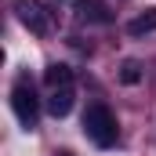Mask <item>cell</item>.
I'll use <instances>...</instances> for the list:
<instances>
[{
	"label": "cell",
	"mask_w": 156,
	"mask_h": 156,
	"mask_svg": "<svg viewBox=\"0 0 156 156\" xmlns=\"http://www.w3.org/2000/svg\"><path fill=\"white\" fill-rule=\"evenodd\" d=\"M83 131H87V138H91L98 149L116 145V138H120L116 116L109 113V105H87V113H83Z\"/></svg>",
	"instance_id": "6da1fadb"
},
{
	"label": "cell",
	"mask_w": 156,
	"mask_h": 156,
	"mask_svg": "<svg viewBox=\"0 0 156 156\" xmlns=\"http://www.w3.org/2000/svg\"><path fill=\"white\" fill-rule=\"evenodd\" d=\"M11 109H15V116L22 120L26 127H37L40 102H37V91H33L29 80H18V83H15V91H11Z\"/></svg>",
	"instance_id": "7a4b0ae2"
},
{
	"label": "cell",
	"mask_w": 156,
	"mask_h": 156,
	"mask_svg": "<svg viewBox=\"0 0 156 156\" xmlns=\"http://www.w3.org/2000/svg\"><path fill=\"white\" fill-rule=\"evenodd\" d=\"M15 11H18V22H22L29 33L44 37V33L51 29V15L44 11V4H40V0H15Z\"/></svg>",
	"instance_id": "3957f363"
},
{
	"label": "cell",
	"mask_w": 156,
	"mask_h": 156,
	"mask_svg": "<svg viewBox=\"0 0 156 156\" xmlns=\"http://www.w3.org/2000/svg\"><path fill=\"white\" fill-rule=\"evenodd\" d=\"M44 80H47L51 91H58V87H73V69H69L66 62H51V66L44 69Z\"/></svg>",
	"instance_id": "277c9868"
},
{
	"label": "cell",
	"mask_w": 156,
	"mask_h": 156,
	"mask_svg": "<svg viewBox=\"0 0 156 156\" xmlns=\"http://www.w3.org/2000/svg\"><path fill=\"white\" fill-rule=\"evenodd\" d=\"M69 109H73V87H58V91H51V98H47V113H51V116H69Z\"/></svg>",
	"instance_id": "5b68a950"
},
{
	"label": "cell",
	"mask_w": 156,
	"mask_h": 156,
	"mask_svg": "<svg viewBox=\"0 0 156 156\" xmlns=\"http://www.w3.org/2000/svg\"><path fill=\"white\" fill-rule=\"evenodd\" d=\"M156 29V7H145L142 15H134L131 22H127V33L131 37H145V33H153Z\"/></svg>",
	"instance_id": "8992f818"
},
{
	"label": "cell",
	"mask_w": 156,
	"mask_h": 156,
	"mask_svg": "<svg viewBox=\"0 0 156 156\" xmlns=\"http://www.w3.org/2000/svg\"><path fill=\"white\" fill-rule=\"evenodd\" d=\"M76 7L87 18H94V22H109V11H105V4H98V0H76Z\"/></svg>",
	"instance_id": "52a82bcc"
},
{
	"label": "cell",
	"mask_w": 156,
	"mask_h": 156,
	"mask_svg": "<svg viewBox=\"0 0 156 156\" xmlns=\"http://www.w3.org/2000/svg\"><path fill=\"white\" fill-rule=\"evenodd\" d=\"M120 80H123V83H138V80H142V66H138L134 58H127L123 69H120Z\"/></svg>",
	"instance_id": "ba28073f"
}]
</instances>
